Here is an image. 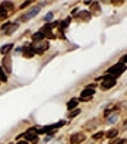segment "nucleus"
I'll use <instances>...</instances> for the list:
<instances>
[{
	"label": "nucleus",
	"mask_w": 127,
	"mask_h": 144,
	"mask_svg": "<svg viewBox=\"0 0 127 144\" xmlns=\"http://www.w3.org/2000/svg\"><path fill=\"white\" fill-rule=\"evenodd\" d=\"M83 138H85L83 134H75V135L70 137V143H72V144H78V143H80Z\"/></svg>",
	"instance_id": "9"
},
{
	"label": "nucleus",
	"mask_w": 127,
	"mask_h": 144,
	"mask_svg": "<svg viewBox=\"0 0 127 144\" xmlns=\"http://www.w3.org/2000/svg\"><path fill=\"white\" fill-rule=\"evenodd\" d=\"M7 28H10V22H7V23H5V25L2 26V31H6Z\"/></svg>",
	"instance_id": "22"
},
{
	"label": "nucleus",
	"mask_w": 127,
	"mask_h": 144,
	"mask_svg": "<svg viewBox=\"0 0 127 144\" xmlns=\"http://www.w3.org/2000/svg\"><path fill=\"white\" fill-rule=\"evenodd\" d=\"M82 16H83V17H91V13H88V12H82V13H80V17H82Z\"/></svg>",
	"instance_id": "21"
},
{
	"label": "nucleus",
	"mask_w": 127,
	"mask_h": 144,
	"mask_svg": "<svg viewBox=\"0 0 127 144\" xmlns=\"http://www.w3.org/2000/svg\"><path fill=\"white\" fill-rule=\"evenodd\" d=\"M18 144H28V141H19Z\"/></svg>",
	"instance_id": "26"
},
{
	"label": "nucleus",
	"mask_w": 127,
	"mask_h": 144,
	"mask_svg": "<svg viewBox=\"0 0 127 144\" xmlns=\"http://www.w3.org/2000/svg\"><path fill=\"white\" fill-rule=\"evenodd\" d=\"M53 137H54V133H48V134H47V137H45V143H47V141H50Z\"/></svg>",
	"instance_id": "20"
},
{
	"label": "nucleus",
	"mask_w": 127,
	"mask_h": 144,
	"mask_svg": "<svg viewBox=\"0 0 127 144\" xmlns=\"http://www.w3.org/2000/svg\"><path fill=\"white\" fill-rule=\"evenodd\" d=\"M18 28V25L15 23V25H10V28H9V31H7V33H12V32H15V29Z\"/></svg>",
	"instance_id": "19"
},
{
	"label": "nucleus",
	"mask_w": 127,
	"mask_h": 144,
	"mask_svg": "<svg viewBox=\"0 0 127 144\" xmlns=\"http://www.w3.org/2000/svg\"><path fill=\"white\" fill-rule=\"evenodd\" d=\"M29 3H31V2H25V3H22V9H24V7H25V6H28V5H29Z\"/></svg>",
	"instance_id": "25"
},
{
	"label": "nucleus",
	"mask_w": 127,
	"mask_h": 144,
	"mask_svg": "<svg viewBox=\"0 0 127 144\" xmlns=\"http://www.w3.org/2000/svg\"><path fill=\"white\" fill-rule=\"evenodd\" d=\"M22 50H24V54H25V57H26V58H31V57L34 55V51H32V47H31L29 44H26V45H25V47H24Z\"/></svg>",
	"instance_id": "8"
},
{
	"label": "nucleus",
	"mask_w": 127,
	"mask_h": 144,
	"mask_svg": "<svg viewBox=\"0 0 127 144\" xmlns=\"http://www.w3.org/2000/svg\"><path fill=\"white\" fill-rule=\"evenodd\" d=\"M31 47H32L34 54H42L44 51L48 50L50 45H48V42H35V44H32Z\"/></svg>",
	"instance_id": "3"
},
{
	"label": "nucleus",
	"mask_w": 127,
	"mask_h": 144,
	"mask_svg": "<svg viewBox=\"0 0 127 144\" xmlns=\"http://www.w3.org/2000/svg\"><path fill=\"white\" fill-rule=\"evenodd\" d=\"M121 61H123V64H124V63H127V55H124V57L121 58Z\"/></svg>",
	"instance_id": "24"
},
{
	"label": "nucleus",
	"mask_w": 127,
	"mask_h": 144,
	"mask_svg": "<svg viewBox=\"0 0 127 144\" xmlns=\"http://www.w3.org/2000/svg\"><path fill=\"white\" fill-rule=\"evenodd\" d=\"M0 9H3L5 12H6V10H10V9H13V3H10V2H3L2 5H0Z\"/></svg>",
	"instance_id": "11"
},
{
	"label": "nucleus",
	"mask_w": 127,
	"mask_h": 144,
	"mask_svg": "<svg viewBox=\"0 0 127 144\" xmlns=\"http://www.w3.org/2000/svg\"><path fill=\"white\" fill-rule=\"evenodd\" d=\"M0 82H7V76L5 74V71H3L2 67H0Z\"/></svg>",
	"instance_id": "15"
},
{
	"label": "nucleus",
	"mask_w": 127,
	"mask_h": 144,
	"mask_svg": "<svg viewBox=\"0 0 127 144\" xmlns=\"http://www.w3.org/2000/svg\"><path fill=\"white\" fill-rule=\"evenodd\" d=\"M126 71V66L123 63H118V64H114L113 67L108 68V74L110 76H114V77H118L120 74H123Z\"/></svg>",
	"instance_id": "1"
},
{
	"label": "nucleus",
	"mask_w": 127,
	"mask_h": 144,
	"mask_svg": "<svg viewBox=\"0 0 127 144\" xmlns=\"http://www.w3.org/2000/svg\"><path fill=\"white\" fill-rule=\"evenodd\" d=\"M117 134H118V131H117L115 128H113V130H110V131L107 133V137H108V138H114Z\"/></svg>",
	"instance_id": "14"
},
{
	"label": "nucleus",
	"mask_w": 127,
	"mask_h": 144,
	"mask_svg": "<svg viewBox=\"0 0 127 144\" xmlns=\"http://www.w3.org/2000/svg\"><path fill=\"white\" fill-rule=\"evenodd\" d=\"M102 135H104V133H97V134H94V138H97V140H98V138H101Z\"/></svg>",
	"instance_id": "23"
},
{
	"label": "nucleus",
	"mask_w": 127,
	"mask_h": 144,
	"mask_svg": "<svg viewBox=\"0 0 127 144\" xmlns=\"http://www.w3.org/2000/svg\"><path fill=\"white\" fill-rule=\"evenodd\" d=\"M51 19H53V13H51V12H50V13H47V15L44 16V21H45V22H50Z\"/></svg>",
	"instance_id": "17"
},
{
	"label": "nucleus",
	"mask_w": 127,
	"mask_h": 144,
	"mask_svg": "<svg viewBox=\"0 0 127 144\" xmlns=\"http://www.w3.org/2000/svg\"><path fill=\"white\" fill-rule=\"evenodd\" d=\"M94 93H95V87H89L88 86L85 90H82V93H80V100H88Z\"/></svg>",
	"instance_id": "6"
},
{
	"label": "nucleus",
	"mask_w": 127,
	"mask_h": 144,
	"mask_svg": "<svg viewBox=\"0 0 127 144\" xmlns=\"http://www.w3.org/2000/svg\"><path fill=\"white\" fill-rule=\"evenodd\" d=\"M3 66H5V70L7 71V73H10V71H12V61H10V57H9V55H5V58H3Z\"/></svg>",
	"instance_id": "7"
},
{
	"label": "nucleus",
	"mask_w": 127,
	"mask_h": 144,
	"mask_svg": "<svg viewBox=\"0 0 127 144\" xmlns=\"http://www.w3.org/2000/svg\"><path fill=\"white\" fill-rule=\"evenodd\" d=\"M12 48H13V44H7V45H3L2 48H0V52H2V54H5V55H7V52H9Z\"/></svg>",
	"instance_id": "10"
},
{
	"label": "nucleus",
	"mask_w": 127,
	"mask_h": 144,
	"mask_svg": "<svg viewBox=\"0 0 127 144\" xmlns=\"http://www.w3.org/2000/svg\"><path fill=\"white\" fill-rule=\"evenodd\" d=\"M42 38H44V35H42L41 32H37V33H34V35H32V39H34L35 42H40Z\"/></svg>",
	"instance_id": "13"
},
{
	"label": "nucleus",
	"mask_w": 127,
	"mask_h": 144,
	"mask_svg": "<svg viewBox=\"0 0 127 144\" xmlns=\"http://www.w3.org/2000/svg\"><path fill=\"white\" fill-rule=\"evenodd\" d=\"M40 10H41V7H40V6H35V7H32V9H31L28 13H25L24 16H21V17H19V21H21V22H26V21H29L31 17H34L35 15H38V12H40Z\"/></svg>",
	"instance_id": "4"
},
{
	"label": "nucleus",
	"mask_w": 127,
	"mask_h": 144,
	"mask_svg": "<svg viewBox=\"0 0 127 144\" xmlns=\"http://www.w3.org/2000/svg\"><path fill=\"white\" fill-rule=\"evenodd\" d=\"M102 89L104 90H108V89H111L114 84H115V77L114 76H110V74H107V76H102Z\"/></svg>",
	"instance_id": "2"
},
{
	"label": "nucleus",
	"mask_w": 127,
	"mask_h": 144,
	"mask_svg": "<svg viewBox=\"0 0 127 144\" xmlns=\"http://www.w3.org/2000/svg\"><path fill=\"white\" fill-rule=\"evenodd\" d=\"M79 112H80L79 109H73L72 112H69V116H70V118H73V116H76V115H78Z\"/></svg>",
	"instance_id": "18"
},
{
	"label": "nucleus",
	"mask_w": 127,
	"mask_h": 144,
	"mask_svg": "<svg viewBox=\"0 0 127 144\" xmlns=\"http://www.w3.org/2000/svg\"><path fill=\"white\" fill-rule=\"evenodd\" d=\"M24 137H25L26 140L32 141V143H38V137H37V130H35V127L29 128V130L24 134Z\"/></svg>",
	"instance_id": "5"
},
{
	"label": "nucleus",
	"mask_w": 127,
	"mask_h": 144,
	"mask_svg": "<svg viewBox=\"0 0 127 144\" xmlns=\"http://www.w3.org/2000/svg\"><path fill=\"white\" fill-rule=\"evenodd\" d=\"M78 99H70L69 102H67V108H69V111H72V109H75L76 108V105H78Z\"/></svg>",
	"instance_id": "12"
},
{
	"label": "nucleus",
	"mask_w": 127,
	"mask_h": 144,
	"mask_svg": "<svg viewBox=\"0 0 127 144\" xmlns=\"http://www.w3.org/2000/svg\"><path fill=\"white\" fill-rule=\"evenodd\" d=\"M118 119V115L115 114V115H113V116H110V118H108V122H110V124H113V122H115Z\"/></svg>",
	"instance_id": "16"
}]
</instances>
